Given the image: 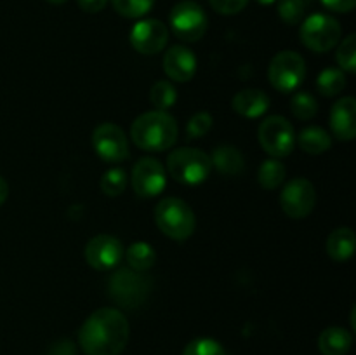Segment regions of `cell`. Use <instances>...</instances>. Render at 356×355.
Masks as SVG:
<instances>
[{"label": "cell", "mask_w": 356, "mask_h": 355, "mask_svg": "<svg viewBox=\"0 0 356 355\" xmlns=\"http://www.w3.org/2000/svg\"><path fill=\"white\" fill-rule=\"evenodd\" d=\"M155 223L163 235L183 242L193 235L197 218H195L193 209L183 198L167 197L156 204Z\"/></svg>", "instance_id": "obj_3"}, {"label": "cell", "mask_w": 356, "mask_h": 355, "mask_svg": "<svg viewBox=\"0 0 356 355\" xmlns=\"http://www.w3.org/2000/svg\"><path fill=\"white\" fill-rule=\"evenodd\" d=\"M306 77V63L299 52L280 51L268 66V80L278 93L289 94L298 89Z\"/></svg>", "instance_id": "obj_7"}, {"label": "cell", "mask_w": 356, "mask_h": 355, "mask_svg": "<svg viewBox=\"0 0 356 355\" xmlns=\"http://www.w3.org/2000/svg\"><path fill=\"white\" fill-rule=\"evenodd\" d=\"M212 122L214 120H212V115L209 113V111H198V113H195L193 117L188 120V125H186L188 138L191 139L204 138V136L211 131Z\"/></svg>", "instance_id": "obj_32"}, {"label": "cell", "mask_w": 356, "mask_h": 355, "mask_svg": "<svg viewBox=\"0 0 356 355\" xmlns=\"http://www.w3.org/2000/svg\"><path fill=\"white\" fill-rule=\"evenodd\" d=\"M49 355H75V345L70 340H61L52 345Z\"/></svg>", "instance_id": "obj_35"}, {"label": "cell", "mask_w": 356, "mask_h": 355, "mask_svg": "<svg viewBox=\"0 0 356 355\" xmlns=\"http://www.w3.org/2000/svg\"><path fill=\"white\" fill-rule=\"evenodd\" d=\"M155 0H111V6L120 16L127 19H138L153 9Z\"/></svg>", "instance_id": "obj_27"}, {"label": "cell", "mask_w": 356, "mask_h": 355, "mask_svg": "<svg viewBox=\"0 0 356 355\" xmlns=\"http://www.w3.org/2000/svg\"><path fill=\"white\" fill-rule=\"evenodd\" d=\"M257 139L264 152L273 159H284L291 155L296 146L294 127L282 115H271L261 122L257 129Z\"/></svg>", "instance_id": "obj_8"}, {"label": "cell", "mask_w": 356, "mask_h": 355, "mask_svg": "<svg viewBox=\"0 0 356 355\" xmlns=\"http://www.w3.org/2000/svg\"><path fill=\"white\" fill-rule=\"evenodd\" d=\"M49 3H54V6H59V3H65L66 0H47Z\"/></svg>", "instance_id": "obj_39"}, {"label": "cell", "mask_w": 356, "mask_h": 355, "mask_svg": "<svg viewBox=\"0 0 356 355\" xmlns=\"http://www.w3.org/2000/svg\"><path fill=\"white\" fill-rule=\"evenodd\" d=\"M291 110L294 117L299 118V120H312L316 115V111H318V103H316V100L309 93L299 90V93L292 96Z\"/></svg>", "instance_id": "obj_26"}, {"label": "cell", "mask_w": 356, "mask_h": 355, "mask_svg": "<svg viewBox=\"0 0 356 355\" xmlns=\"http://www.w3.org/2000/svg\"><path fill=\"white\" fill-rule=\"evenodd\" d=\"M7 197H9V184H7V181L0 176V205L7 200Z\"/></svg>", "instance_id": "obj_37"}, {"label": "cell", "mask_w": 356, "mask_h": 355, "mask_svg": "<svg viewBox=\"0 0 356 355\" xmlns=\"http://www.w3.org/2000/svg\"><path fill=\"white\" fill-rule=\"evenodd\" d=\"M129 268L136 271H148L155 267L156 253L148 242H134L125 253Z\"/></svg>", "instance_id": "obj_22"}, {"label": "cell", "mask_w": 356, "mask_h": 355, "mask_svg": "<svg viewBox=\"0 0 356 355\" xmlns=\"http://www.w3.org/2000/svg\"><path fill=\"white\" fill-rule=\"evenodd\" d=\"M353 345V336L344 327H327L318 336V348L323 355H346Z\"/></svg>", "instance_id": "obj_18"}, {"label": "cell", "mask_w": 356, "mask_h": 355, "mask_svg": "<svg viewBox=\"0 0 356 355\" xmlns=\"http://www.w3.org/2000/svg\"><path fill=\"white\" fill-rule=\"evenodd\" d=\"M320 2L334 13H350L356 6V0H320Z\"/></svg>", "instance_id": "obj_34"}, {"label": "cell", "mask_w": 356, "mask_h": 355, "mask_svg": "<svg viewBox=\"0 0 356 355\" xmlns=\"http://www.w3.org/2000/svg\"><path fill=\"white\" fill-rule=\"evenodd\" d=\"M257 3H261V6H271V3H275L277 0H256Z\"/></svg>", "instance_id": "obj_38"}, {"label": "cell", "mask_w": 356, "mask_h": 355, "mask_svg": "<svg viewBox=\"0 0 356 355\" xmlns=\"http://www.w3.org/2000/svg\"><path fill=\"white\" fill-rule=\"evenodd\" d=\"M129 40L139 54H159L169 42V28L159 19H141L132 26Z\"/></svg>", "instance_id": "obj_13"}, {"label": "cell", "mask_w": 356, "mask_h": 355, "mask_svg": "<svg viewBox=\"0 0 356 355\" xmlns=\"http://www.w3.org/2000/svg\"><path fill=\"white\" fill-rule=\"evenodd\" d=\"M125 187H127V174L120 167L106 171L101 178V190L108 197H118V195L124 194Z\"/></svg>", "instance_id": "obj_29"}, {"label": "cell", "mask_w": 356, "mask_h": 355, "mask_svg": "<svg viewBox=\"0 0 356 355\" xmlns=\"http://www.w3.org/2000/svg\"><path fill=\"white\" fill-rule=\"evenodd\" d=\"M341 24L336 17L329 14L316 13L306 17L301 24L299 37L305 47H308L313 52H329L330 49L336 47L341 40Z\"/></svg>", "instance_id": "obj_6"}, {"label": "cell", "mask_w": 356, "mask_h": 355, "mask_svg": "<svg viewBox=\"0 0 356 355\" xmlns=\"http://www.w3.org/2000/svg\"><path fill=\"white\" fill-rule=\"evenodd\" d=\"M183 355H226V350L212 338H197L186 345Z\"/></svg>", "instance_id": "obj_31"}, {"label": "cell", "mask_w": 356, "mask_h": 355, "mask_svg": "<svg viewBox=\"0 0 356 355\" xmlns=\"http://www.w3.org/2000/svg\"><path fill=\"white\" fill-rule=\"evenodd\" d=\"M212 9L222 16H233V14L242 13L247 7L249 0H209Z\"/></svg>", "instance_id": "obj_33"}, {"label": "cell", "mask_w": 356, "mask_h": 355, "mask_svg": "<svg viewBox=\"0 0 356 355\" xmlns=\"http://www.w3.org/2000/svg\"><path fill=\"white\" fill-rule=\"evenodd\" d=\"M131 139L145 152H163L172 148L177 141L176 118L162 110L146 111L132 122Z\"/></svg>", "instance_id": "obj_2"}, {"label": "cell", "mask_w": 356, "mask_h": 355, "mask_svg": "<svg viewBox=\"0 0 356 355\" xmlns=\"http://www.w3.org/2000/svg\"><path fill=\"white\" fill-rule=\"evenodd\" d=\"M149 101H152V104L156 110L167 111L177 101L176 86L169 82V80H159L149 89Z\"/></svg>", "instance_id": "obj_25"}, {"label": "cell", "mask_w": 356, "mask_h": 355, "mask_svg": "<svg viewBox=\"0 0 356 355\" xmlns=\"http://www.w3.org/2000/svg\"><path fill=\"white\" fill-rule=\"evenodd\" d=\"M312 0H278V14L287 24L301 23Z\"/></svg>", "instance_id": "obj_28"}, {"label": "cell", "mask_w": 356, "mask_h": 355, "mask_svg": "<svg viewBox=\"0 0 356 355\" xmlns=\"http://www.w3.org/2000/svg\"><path fill=\"white\" fill-rule=\"evenodd\" d=\"M211 157V164L214 169H218L219 173L225 174V176H238L240 173L245 167L243 162V155L240 153L238 148L232 145H222L214 148Z\"/></svg>", "instance_id": "obj_19"}, {"label": "cell", "mask_w": 356, "mask_h": 355, "mask_svg": "<svg viewBox=\"0 0 356 355\" xmlns=\"http://www.w3.org/2000/svg\"><path fill=\"white\" fill-rule=\"evenodd\" d=\"M163 72L174 82H190L197 73V58L184 45H172L163 54Z\"/></svg>", "instance_id": "obj_15"}, {"label": "cell", "mask_w": 356, "mask_h": 355, "mask_svg": "<svg viewBox=\"0 0 356 355\" xmlns=\"http://www.w3.org/2000/svg\"><path fill=\"white\" fill-rule=\"evenodd\" d=\"M76 3H79V7L82 10H86V13H99V10H103L104 7H106L108 0H76Z\"/></svg>", "instance_id": "obj_36"}, {"label": "cell", "mask_w": 356, "mask_h": 355, "mask_svg": "<svg viewBox=\"0 0 356 355\" xmlns=\"http://www.w3.org/2000/svg\"><path fill=\"white\" fill-rule=\"evenodd\" d=\"M330 131L341 141H351L356 136V101L344 96L334 103L330 110Z\"/></svg>", "instance_id": "obj_16"}, {"label": "cell", "mask_w": 356, "mask_h": 355, "mask_svg": "<svg viewBox=\"0 0 356 355\" xmlns=\"http://www.w3.org/2000/svg\"><path fill=\"white\" fill-rule=\"evenodd\" d=\"M355 233L348 226L336 228L327 239V254L337 263H344L355 254Z\"/></svg>", "instance_id": "obj_20"}, {"label": "cell", "mask_w": 356, "mask_h": 355, "mask_svg": "<svg viewBox=\"0 0 356 355\" xmlns=\"http://www.w3.org/2000/svg\"><path fill=\"white\" fill-rule=\"evenodd\" d=\"M170 28L183 42H198L207 31V14L193 0H183L170 10Z\"/></svg>", "instance_id": "obj_9"}, {"label": "cell", "mask_w": 356, "mask_h": 355, "mask_svg": "<svg viewBox=\"0 0 356 355\" xmlns=\"http://www.w3.org/2000/svg\"><path fill=\"white\" fill-rule=\"evenodd\" d=\"M298 143L302 152L309 153V155H322L327 150H330L332 138L325 129L318 127V125H309V127L302 129L301 134L298 136Z\"/></svg>", "instance_id": "obj_21"}, {"label": "cell", "mask_w": 356, "mask_h": 355, "mask_svg": "<svg viewBox=\"0 0 356 355\" xmlns=\"http://www.w3.org/2000/svg\"><path fill=\"white\" fill-rule=\"evenodd\" d=\"M285 166L278 159H268L261 164L259 171H257V183L264 188V190H277L282 183L285 181Z\"/></svg>", "instance_id": "obj_23"}, {"label": "cell", "mask_w": 356, "mask_h": 355, "mask_svg": "<svg viewBox=\"0 0 356 355\" xmlns=\"http://www.w3.org/2000/svg\"><path fill=\"white\" fill-rule=\"evenodd\" d=\"M152 291V281L143 271L118 268L108 278V294L122 308L134 310L146 301Z\"/></svg>", "instance_id": "obj_4"}, {"label": "cell", "mask_w": 356, "mask_h": 355, "mask_svg": "<svg viewBox=\"0 0 356 355\" xmlns=\"http://www.w3.org/2000/svg\"><path fill=\"white\" fill-rule=\"evenodd\" d=\"M233 110L247 118H257L270 108V96L259 89H243L235 94L232 101Z\"/></svg>", "instance_id": "obj_17"}, {"label": "cell", "mask_w": 356, "mask_h": 355, "mask_svg": "<svg viewBox=\"0 0 356 355\" xmlns=\"http://www.w3.org/2000/svg\"><path fill=\"white\" fill-rule=\"evenodd\" d=\"M346 87V75L339 68H325L316 79V89L322 96H337Z\"/></svg>", "instance_id": "obj_24"}, {"label": "cell", "mask_w": 356, "mask_h": 355, "mask_svg": "<svg viewBox=\"0 0 356 355\" xmlns=\"http://www.w3.org/2000/svg\"><path fill=\"white\" fill-rule=\"evenodd\" d=\"M282 211L292 219H302L313 212L316 205L315 184L306 178H294L280 194Z\"/></svg>", "instance_id": "obj_11"}, {"label": "cell", "mask_w": 356, "mask_h": 355, "mask_svg": "<svg viewBox=\"0 0 356 355\" xmlns=\"http://www.w3.org/2000/svg\"><path fill=\"white\" fill-rule=\"evenodd\" d=\"M92 148L101 160L118 164L129 159V139L122 127L113 122H103L92 132Z\"/></svg>", "instance_id": "obj_10"}, {"label": "cell", "mask_w": 356, "mask_h": 355, "mask_svg": "<svg viewBox=\"0 0 356 355\" xmlns=\"http://www.w3.org/2000/svg\"><path fill=\"white\" fill-rule=\"evenodd\" d=\"M167 169L177 183L195 187L211 176V157L198 148L174 150L167 159Z\"/></svg>", "instance_id": "obj_5"}, {"label": "cell", "mask_w": 356, "mask_h": 355, "mask_svg": "<svg viewBox=\"0 0 356 355\" xmlns=\"http://www.w3.org/2000/svg\"><path fill=\"white\" fill-rule=\"evenodd\" d=\"M129 334V320L120 310L99 308L82 324L79 343L86 355H120L127 347Z\"/></svg>", "instance_id": "obj_1"}, {"label": "cell", "mask_w": 356, "mask_h": 355, "mask_svg": "<svg viewBox=\"0 0 356 355\" xmlns=\"http://www.w3.org/2000/svg\"><path fill=\"white\" fill-rule=\"evenodd\" d=\"M132 188L143 198L156 197L167 184V174L162 164L153 157H143L132 169Z\"/></svg>", "instance_id": "obj_12"}, {"label": "cell", "mask_w": 356, "mask_h": 355, "mask_svg": "<svg viewBox=\"0 0 356 355\" xmlns=\"http://www.w3.org/2000/svg\"><path fill=\"white\" fill-rule=\"evenodd\" d=\"M124 256V246L120 240L108 233L92 237L86 246V260L94 270L108 271L117 267Z\"/></svg>", "instance_id": "obj_14"}, {"label": "cell", "mask_w": 356, "mask_h": 355, "mask_svg": "<svg viewBox=\"0 0 356 355\" xmlns=\"http://www.w3.org/2000/svg\"><path fill=\"white\" fill-rule=\"evenodd\" d=\"M337 65L339 70L348 73L356 72V35L351 33L346 38H343V42L339 44L336 52Z\"/></svg>", "instance_id": "obj_30"}]
</instances>
